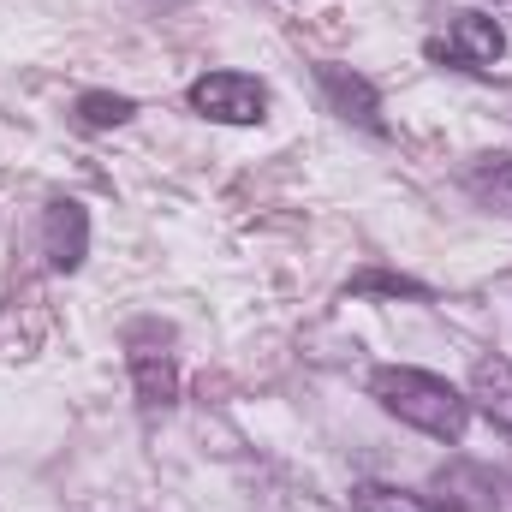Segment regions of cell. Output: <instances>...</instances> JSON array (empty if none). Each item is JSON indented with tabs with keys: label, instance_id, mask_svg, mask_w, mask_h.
I'll return each instance as SVG.
<instances>
[{
	"label": "cell",
	"instance_id": "obj_4",
	"mask_svg": "<svg viewBox=\"0 0 512 512\" xmlns=\"http://www.w3.org/2000/svg\"><path fill=\"white\" fill-rule=\"evenodd\" d=\"M42 245H48V262L60 274H72L84 262V251H90V215H84V203H48Z\"/></svg>",
	"mask_w": 512,
	"mask_h": 512
},
{
	"label": "cell",
	"instance_id": "obj_1",
	"mask_svg": "<svg viewBox=\"0 0 512 512\" xmlns=\"http://www.w3.org/2000/svg\"><path fill=\"white\" fill-rule=\"evenodd\" d=\"M376 399L399 423L435 435V441H459L465 435V417H471V399L453 382L429 376V370H382L376 376Z\"/></svg>",
	"mask_w": 512,
	"mask_h": 512
},
{
	"label": "cell",
	"instance_id": "obj_6",
	"mask_svg": "<svg viewBox=\"0 0 512 512\" xmlns=\"http://www.w3.org/2000/svg\"><path fill=\"white\" fill-rule=\"evenodd\" d=\"M131 376H137L143 405H167L173 399V358H167V346H149L143 334L131 340Z\"/></svg>",
	"mask_w": 512,
	"mask_h": 512
},
{
	"label": "cell",
	"instance_id": "obj_8",
	"mask_svg": "<svg viewBox=\"0 0 512 512\" xmlns=\"http://www.w3.org/2000/svg\"><path fill=\"white\" fill-rule=\"evenodd\" d=\"M358 512H435L429 501L405 495V489H387V483H364L358 489Z\"/></svg>",
	"mask_w": 512,
	"mask_h": 512
},
{
	"label": "cell",
	"instance_id": "obj_3",
	"mask_svg": "<svg viewBox=\"0 0 512 512\" xmlns=\"http://www.w3.org/2000/svg\"><path fill=\"white\" fill-rule=\"evenodd\" d=\"M507 48V30L489 12H459L441 36H429V60L441 66H465V72H489Z\"/></svg>",
	"mask_w": 512,
	"mask_h": 512
},
{
	"label": "cell",
	"instance_id": "obj_7",
	"mask_svg": "<svg viewBox=\"0 0 512 512\" xmlns=\"http://www.w3.org/2000/svg\"><path fill=\"white\" fill-rule=\"evenodd\" d=\"M322 84H328V96L340 102V114H346V120H364L370 131H382V108H376V90H370L364 78H346V72H334V66H328V72H322Z\"/></svg>",
	"mask_w": 512,
	"mask_h": 512
},
{
	"label": "cell",
	"instance_id": "obj_2",
	"mask_svg": "<svg viewBox=\"0 0 512 512\" xmlns=\"http://www.w3.org/2000/svg\"><path fill=\"white\" fill-rule=\"evenodd\" d=\"M191 108L215 126H256L268 114V90L251 72H203L191 84Z\"/></svg>",
	"mask_w": 512,
	"mask_h": 512
},
{
	"label": "cell",
	"instance_id": "obj_5",
	"mask_svg": "<svg viewBox=\"0 0 512 512\" xmlns=\"http://www.w3.org/2000/svg\"><path fill=\"white\" fill-rule=\"evenodd\" d=\"M471 399H477V411H483L489 423L512 429V364L507 358H483V364H477V376H471Z\"/></svg>",
	"mask_w": 512,
	"mask_h": 512
},
{
	"label": "cell",
	"instance_id": "obj_9",
	"mask_svg": "<svg viewBox=\"0 0 512 512\" xmlns=\"http://www.w3.org/2000/svg\"><path fill=\"white\" fill-rule=\"evenodd\" d=\"M78 120H84V126H126L131 120V102L126 96H84V102H78Z\"/></svg>",
	"mask_w": 512,
	"mask_h": 512
}]
</instances>
